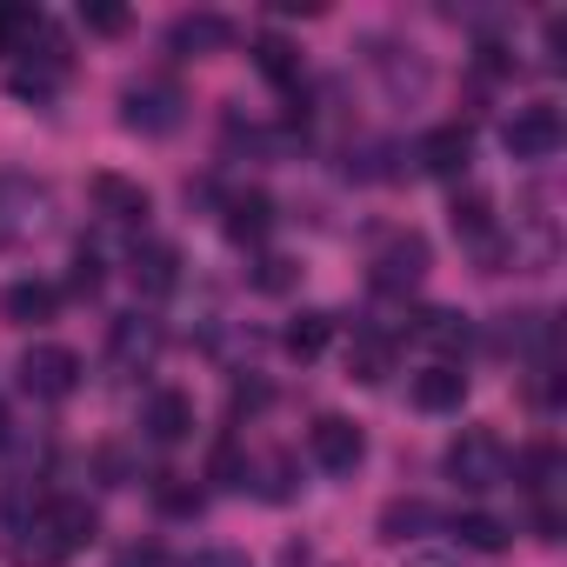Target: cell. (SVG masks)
<instances>
[{"label":"cell","mask_w":567,"mask_h":567,"mask_svg":"<svg viewBox=\"0 0 567 567\" xmlns=\"http://www.w3.org/2000/svg\"><path fill=\"white\" fill-rule=\"evenodd\" d=\"M54 227V187L34 174H0V247H34Z\"/></svg>","instance_id":"cell-1"},{"label":"cell","mask_w":567,"mask_h":567,"mask_svg":"<svg viewBox=\"0 0 567 567\" xmlns=\"http://www.w3.org/2000/svg\"><path fill=\"white\" fill-rule=\"evenodd\" d=\"M441 467H447V481H454V487L487 494V487H501V481H507V441H501L494 427H461V434L447 441Z\"/></svg>","instance_id":"cell-2"},{"label":"cell","mask_w":567,"mask_h":567,"mask_svg":"<svg viewBox=\"0 0 567 567\" xmlns=\"http://www.w3.org/2000/svg\"><path fill=\"white\" fill-rule=\"evenodd\" d=\"M121 121H127L134 134L161 141V134H174V127L187 121V94H181L167 74H141V81L121 94Z\"/></svg>","instance_id":"cell-3"},{"label":"cell","mask_w":567,"mask_h":567,"mask_svg":"<svg viewBox=\"0 0 567 567\" xmlns=\"http://www.w3.org/2000/svg\"><path fill=\"white\" fill-rule=\"evenodd\" d=\"M560 141H567V127H560V107H547V101L514 107L507 127H501V147H507L514 161H554Z\"/></svg>","instance_id":"cell-4"},{"label":"cell","mask_w":567,"mask_h":567,"mask_svg":"<svg viewBox=\"0 0 567 567\" xmlns=\"http://www.w3.org/2000/svg\"><path fill=\"white\" fill-rule=\"evenodd\" d=\"M368 267H374V288H381V295H408V288H421V280H427L434 247H427L421 234H388Z\"/></svg>","instance_id":"cell-5"},{"label":"cell","mask_w":567,"mask_h":567,"mask_svg":"<svg viewBox=\"0 0 567 567\" xmlns=\"http://www.w3.org/2000/svg\"><path fill=\"white\" fill-rule=\"evenodd\" d=\"M21 388H28L34 401H68V394L81 388V354L61 348V341L28 348V354H21Z\"/></svg>","instance_id":"cell-6"},{"label":"cell","mask_w":567,"mask_h":567,"mask_svg":"<svg viewBox=\"0 0 567 567\" xmlns=\"http://www.w3.org/2000/svg\"><path fill=\"white\" fill-rule=\"evenodd\" d=\"M161 348H167V328L154 321V315H121V321H107V361L114 368H127V374H147L154 361H161Z\"/></svg>","instance_id":"cell-7"},{"label":"cell","mask_w":567,"mask_h":567,"mask_svg":"<svg viewBox=\"0 0 567 567\" xmlns=\"http://www.w3.org/2000/svg\"><path fill=\"white\" fill-rule=\"evenodd\" d=\"M308 454H315L321 474H354V467L368 461V434H361L348 414H321V421L308 427Z\"/></svg>","instance_id":"cell-8"},{"label":"cell","mask_w":567,"mask_h":567,"mask_svg":"<svg viewBox=\"0 0 567 567\" xmlns=\"http://www.w3.org/2000/svg\"><path fill=\"white\" fill-rule=\"evenodd\" d=\"M61 81H68V48L54 34H41V54L34 61H14L8 68V94L14 101H34V107H48L61 94Z\"/></svg>","instance_id":"cell-9"},{"label":"cell","mask_w":567,"mask_h":567,"mask_svg":"<svg viewBox=\"0 0 567 567\" xmlns=\"http://www.w3.org/2000/svg\"><path fill=\"white\" fill-rule=\"evenodd\" d=\"M127 280H134L147 301H161V295L181 288V254H174L167 240H134V247H127Z\"/></svg>","instance_id":"cell-10"},{"label":"cell","mask_w":567,"mask_h":567,"mask_svg":"<svg viewBox=\"0 0 567 567\" xmlns=\"http://www.w3.org/2000/svg\"><path fill=\"white\" fill-rule=\"evenodd\" d=\"M234 48V21L227 14H181L167 28V54L181 61H200V54H227Z\"/></svg>","instance_id":"cell-11"},{"label":"cell","mask_w":567,"mask_h":567,"mask_svg":"<svg viewBox=\"0 0 567 567\" xmlns=\"http://www.w3.org/2000/svg\"><path fill=\"white\" fill-rule=\"evenodd\" d=\"M414 161H421L427 174L454 181V174H467V161H474V134H467L461 121H447V127H427V134H421V147H414Z\"/></svg>","instance_id":"cell-12"},{"label":"cell","mask_w":567,"mask_h":567,"mask_svg":"<svg viewBox=\"0 0 567 567\" xmlns=\"http://www.w3.org/2000/svg\"><path fill=\"white\" fill-rule=\"evenodd\" d=\"M94 207H101L107 220H121V227H141V220L154 214L147 187H141V181H127V174H94Z\"/></svg>","instance_id":"cell-13"},{"label":"cell","mask_w":567,"mask_h":567,"mask_svg":"<svg viewBox=\"0 0 567 567\" xmlns=\"http://www.w3.org/2000/svg\"><path fill=\"white\" fill-rule=\"evenodd\" d=\"M461 401H467V374H461V361H434V368L414 374V408H421V414H454Z\"/></svg>","instance_id":"cell-14"},{"label":"cell","mask_w":567,"mask_h":567,"mask_svg":"<svg viewBox=\"0 0 567 567\" xmlns=\"http://www.w3.org/2000/svg\"><path fill=\"white\" fill-rule=\"evenodd\" d=\"M141 427H147V441H161V447H174V441H187V434H194V401H187L181 388H161V394L147 401V414H141Z\"/></svg>","instance_id":"cell-15"},{"label":"cell","mask_w":567,"mask_h":567,"mask_svg":"<svg viewBox=\"0 0 567 567\" xmlns=\"http://www.w3.org/2000/svg\"><path fill=\"white\" fill-rule=\"evenodd\" d=\"M54 308H61V288H54V280H14V288L0 295V315H8V321H21V328H41V321H54Z\"/></svg>","instance_id":"cell-16"},{"label":"cell","mask_w":567,"mask_h":567,"mask_svg":"<svg viewBox=\"0 0 567 567\" xmlns=\"http://www.w3.org/2000/svg\"><path fill=\"white\" fill-rule=\"evenodd\" d=\"M8 560H14V567H61V560H68V547H61L54 527H48V507H41L21 534H8Z\"/></svg>","instance_id":"cell-17"},{"label":"cell","mask_w":567,"mask_h":567,"mask_svg":"<svg viewBox=\"0 0 567 567\" xmlns=\"http://www.w3.org/2000/svg\"><path fill=\"white\" fill-rule=\"evenodd\" d=\"M48 527H54V540H61L68 554H81V547L101 534L94 507H87V501H74V494H54V501H48Z\"/></svg>","instance_id":"cell-18"},{"label":"cell","mask_w":567,"mask_h":567,"mask_svg":"<svg viewBox=\"0 0 567 567\" xmlns=\"http://www.w3.org/2000/svg\"><path fill=\"white\" fill-rule=\"evenodd\" d=\"M48 34V14L41 8H28V0H8V8H0V54H34V41Z\"/></svg>","instance_id":"cell-19"},{"label":"cell","mask_w":567,"mask_h":567,"mask_svg":"<svg viewBox=\"0 0 567 567\" xmlns=\"http://www.w3.org/2000/svg\"><path fill=\"white\" fill-rule=\"evenodd\" d=\"M421 348H434L441 361H454L461 348H467V321L461 315H447V308H427V315H414V328H408Z\"/></svg>","instance_id":"cell-20"},{"label":"cell","mask_w":567,"mask_h":567,"mask_svg":"<svg viewBox=\"0 0 567 567\" xmlns=\"http://www.w3.org/2000/svg\"><path fill=\"white\" fill-rule=\"evenodd\" d=\"M434 527H441V514H434L427 501H414V494H401V501L381 507V534H388V540H427Z\"/></svg>","instance_id":"cell-21"},{"label":"cell","mask_w":567,"mask_h":567,"mask_svg":"<svg viewBox=\"0 0 567 567\" xmlns=\"http://www.w3.org/2000/svg\"><path fill=\"white\" fill-rule=\"evenodd\" d=\"M328 341H334V315H321V308L295 315V321H288V334H280V348H288L295 361H321V354H328Z\"/></svg>","instance_id":"cell-22"},{"label":"cell","mask_w":567,"mask_h":567,"mask_svg":"<svg viewBox=\"0 0 567 567\" xmlns=\"http://www.w3.org/2000/svg\"><path fill=\"white\" fill-rule=\"evenodd\" d=\"M560 474H567V461H560V447H554V441H540V447H527V454H520V481H527V494H534L540 507H554Z\"/></svg>","instance_id":"cell-23"},{"label":"cell","mask_w":567,"mask_h":567,"mask_svg":"<svg viewBox=\"0 0 567 567\" xmlns=\"http://www.w3.org/2000/svg\"><path fill=\"white\" fill-rule=\"evenodd\" d=\"M254 61H260V74H267L280 94H301V54L280 41V34H260V41H254Z\"/></svg>","instance_id":"cell-24"},{"label":"cell","mask_w":567,"mask_h":567,"mask_svg":"<svg viewBox=\"0 0 567 567\" xmlns=\"http://www.w3.org/2000/svg\"><path fill=\"white\" fill-rule=\"evenodd\" d=\"M267 227H274V200L267 194H234L227 200V234L234 240H267Z\"/></svg>","instance_id":"cell-25"},{"label":"cell","mask_w":567,"mask_h":567,"mask_svg":"<svg viewBox=\"0 0 567 567\" xmlns=\"http://www.w3.org/2000/svg\"><path fill=\"white\" fill-rule=\"evenodd\" d=\"M388 368H394V341L388 334H354V348H348V374L354 381H388Z\"/></svg>","instance_id":"cell-26"},{"label":"cell","mask_w":567,"mask_h":567,"mask_svg":"<svg viewBox=\"0 0 567 567\" xmlns=\"http://www.w3.org/2000/svg\"><path fill=\"white\" fill-rule=\"evenodd\" d=\"M447 534H454L461 547H474V554H501V547L514 540V527H507L501 514H461V520H454Z\"/></svg>","instance_id":"cell-27"},{"label":"cell","mask_w":567,"mask_h":567,"mask_svg":"<svg viewBox=\"0 0 567 567\" xmlns=\"http://www.w3.org/2000/svg\"><path fill=\"white\" fill-rule=\"evenodd\" d=\"M214 481H220V487H247V481H254V467L240 461V447H234V441H220V447H214Z\"/></svg>","instance_id":"cell-28"},{"label":"cell","mask_w":567,"mask_h":567,"mask_svg":"<svg viewBox=\"0 0 567 567\" xmlns=\"http://www.w3.org/2000/svg\"><path fill=\"white\" fill-rule=\"evenodd\" d=\"M87 34H127V8H114V0H94V8H81Z\"/></svg>","instance_id":"cell-29"},{"label":"cell","mask_w":567,"mask_h":567,"mask_svg":"<svg viewBox=\"0 0 567 567\" xmlns=\"http://www.w3.org/2000/svg\"><path fill=\"white\" fill-rule=\"evenodd\" d=\"M254 288H267V295H280V288H295V260H280V254H267V260L254 267Z\"/></svg>","instance_id":"cell-30"},{"label":"cell","mask_w":567,"mask_h":567,"mask_svg":"<svg viewBox=\"0 0 567 567\" xmlns=\"http://www.w3.org/2000/svg\"><path fill=\"white\" fill-rule=\"evenodd\" d=\"M260 494H267V501H288V494H295V461H288V454H280V461H267V481H260Z\"/></svg>","instance_id":"cell-31"},{"label":"cell","mask_w":567,"mask_h":567,"mask_svg":"<svg viewBox=\"0 0 567 567\" xmlns=\"http://www.w3.org/2000/svg\"><path fill=\"white\" fill-rule=\"evenodd\" d=\"M74 295H101V254L94 247L74 254Z\"/></svg>","instance_id":"cell-32"},{"label":"cell","mask_w":567,"mask_h":567,"mask_svg":"<svg viewBox=\"0 0 567 567\" xmlns=\"http://www.w3.org/2000/svg\"><path fill=\"white\" fill-rule=\"evenodd\" d=\"M161 507L167 514H200V494L194 487H174V474H161Z\"/></svg>","instance_id":"cell-33"},{"label":"cell","mask_w":567,"mask_h":567,"mask_svg":"<svg viewBox=\"0 0 567 567\" xmlns=\"http://www.w3.org/2000/svg\"><path fill=\"white\" fill-rule=\"evenodd\" d=\"M187 567H247V554H234V547H200Z\"/></svg>","instance_id":"cell-34"},{"label":"cell","mask_w":567,"mask_h":567,"mask_svg":"<svg viewBox=\"0 0 567 567\" xmlns=\"http://www.w3.org/2000/svg\"><path fill=\"white\" fill-rule=\"evenodd\" d=\"M14 441V421H8V408H0V447H8Z\"/></svg>","instance_id":"cell-35"}]
</instances>
